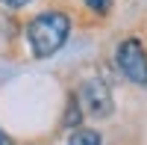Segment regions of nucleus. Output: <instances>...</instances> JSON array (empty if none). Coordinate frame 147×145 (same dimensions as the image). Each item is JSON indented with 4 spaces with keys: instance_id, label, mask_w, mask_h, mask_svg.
Returning a JSON list of instances; mask_svg holds the SVG:
<instances>
[{
    "instance_id": "f257e3e1",
    "label": "nucleus",
    "mask_w": 147,
    "mask_h": 145,
    "mask_svg": "<svg viewBox=\"0 0 147 145\" xmlns=\"http://www.w3.org/2000/svg\"><path fill=\"white\" fill-rule=\"evenodd\" d=\"M68 30H71L68 15H62V12H41V15L32 18L30 27H27L32 53L41 56V59H44V56H53L59 47L65 44Z\"/></svg>"
},
{
    "instance_id": "f03ea898",
    "label": "nucleus",
    "mask_w": 147,
    "mask_h": 145,
    "mask_svg": "<svg viewBox=\"0 0 147 145\" xmlns=\"http://www.w3.org/2000/svg\"><path fill=\"white\" fill-rule=\"evenodd\" d=\"M118 68L124 71L129 83L147 86V53L138 39H127L118 44Z\"/></svg>"
},
{
    "instance_id": "7ed1b4c3",
    "label": "nucleus",
    "mask_w": 147,
    "mask_h": 145,
    "mask_svg": "<svg viewBox=\"0 0 147 145\" xmlns=\"http://www.w3.org/2000/svg\"><path fill=\"white\" fill-rule=\"evenodd\" d=\"M77 98H80V107L94 118H106L112 113V95H109L103 80H85Z\"/></svg>"
},
{
    "instance_id": "20e7f679",
    "label": "nucleus",
    "mask_w": 147,
    "mask_h": 145,
    "mask_svg": "<svg viewBox=\"0 0 147 145\" xmlns=\"http://www.w3.org/2000/svg\"><path fill=\"white\" fill-rule=\"evenodd\" d=\"M68 145H100V133H97V130L80 127V130H74V133H71Z\"/></svg>"
},
{
    "instance_id": "39448f33",
    "label": "nucleus",
    "mask_w": 147,
    "mask_h": 145,
    "mask_svg": "<svg viewBox=\"0 0 147 145\" xmlns=\"http://www.w3.org/2000/svg\"><path fill=\"white\" fill-rule=\"evenodd\" d=\"M65 124L68 127L80 124V98H74V95H71V104H68V113H65Z\"/></svg>"
},
{
    "instance_id": "423d86ee",
    "label": "nucleus",
    "mask_w": 147,
    "mask_h": 145,
    "mask_svg": "<svg viewBox=\"0 0 147 145\" xmlns=\"http://www.w3.org/2000/svg\"><path fill=\"white\" fill-rule=\"evenodd\" d=\"M85 6H88L91 12H109L112 0H85Z\"/></svg>"
},
{
    "instance_id": "0eeeda50",
    "label": "nucleus",
    "mask_w": 147,
    "mask_h": 145,
    "mask_svg": "<svg viewBox=\"0 0 147 145\" xmlns=\"http://www.w3.org/2000/svg\"><path fill=\"white\" fill-rule=\"evenodd\" d=\"M3 3H6V6H15V9H18V6H24V3H30V0H3Z\"/></svg>"
},
{
    "instance_id": "6e6552de",
    "label": "nucleus",
    "mask_w": 147,
    "mask_h": 145,
    "mask_svg": "<svg viewBox=\"0 0 147 145\" xmlns=\"http://www.w3.org/2000/svg\"><path fill=\"white\" fill-rule=\"evenodd\" d=\"M0 145H9V136L3 133V130H0Z\"/></svg>"
}]
</instances>
